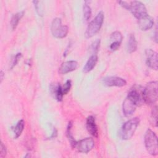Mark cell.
Instances as JSON below:
<instances>
[{"label":"cell","mask_w":158,"mask_h":158,"mask_svg":"<svg viewBox=\"0 0 158 158\" xmlns=\"http://www.w3.org/2000/svg\"><path fill=\"white\" fill-rule=\"evenodd\" d=\"M98 57L97 54H93L92 56H91L89 57L88 60H87L85 65L84 66L83 69V72L84 73H88L94 69V67L96 66L98 62Z\"/></svg>","instance_id":"obj_15"},{"label":"cell","mask_w":158,"mask_h":158,"mask_svg":"<svg viewBox=\"0 0 158 158\" xmlns=\"http://www.w3.org/2000/svg\"><path fill=\"white\" fill-rule=\"evenodd\" d=\"M94 146V141L91 138H86L77 142L76 147L80 152L88 153Z\"/></svg>","instance_id":"obj_8"},{"label":"cell","mask_w":158,"mask_h":158,"mask_svg":"<svg viewBox=\"0 0 158 158\" xmlns=\"http://www.w3.org/2000/svg\"><path fill=\"white\" fill-rule=\"evenodd\" d=\"M0 75H1V81L2 82V80H3V77H4V73H3L2 71H1V74H0Z\"/></svg>","instance_id":"obj_28"},{"label":"cell","mask_w":158,"mask_h":158,"mask_svg":"<svg viewBox=\"0 0 158 158\" xmlns=\"http://www.w3.org/2000/svg\"><path fill=\"white\" fill-rule=\"evenodd\" d=\"M104 19V14L102 11H100L95 18L89 23L86 32L85 36L87 38L93 37L101 29Z\"/></svg>","instance_id":"obj_4"},{"label":"cell","mask_w":158,"mask_h":158,"mask_svg":"<svg viewBox=\"0 0 158 158\" xmlns=\"http://www.w3.org/2000/svg\"><path fill=\"white\" fill-rule=\"evenodd\" d=\"M83 18L85 21H88L91 17V9L88 4V1H85L83 6Z\"/></svg>","instance_id":"obj_21"},{"label":"cell","mask_w":158,"mask_h":158,"mask_svg":"<svg viewBox=\"0 0 158 158\" xmlns=\"http://www.w3.org/2000/svg\"><path fill=\"white\" fill-rule=\"evenodd\" d=\"M157 81H154L147 83L146 86L144 88V102L151 105L154 104L157 100L158 86Z\"/></svg>","instance_id":"obj_2"},{"label":"cell","mask_w":158,"mask_h":158,"mask_svg":"<svg viewBox=\"0 0 158 158\" xmlns=\"http://www.w3.org/2000/svg\"><path fill=\"white\" fill-rule=\"evenodd\" d=\"M78 65V62L75 60H69L64 62L61 64L59 68V73L64 75L73 72L77 69Z\"/></svg>","instance_id":"obj_13"},{"label":"cell","mask_w":158,"mask_h":158,"mask_svg":"<svg viewBox=\"0 0 158 158\" xmlns=\"http://www.w3.org/2000/svg\"><path fill=\"white\" fill-rule=\"evenodd\" d=\"M157 107L156 106L152 109L151 112V120L154 126L157 127Z\"/></svg>","instance_id":"obj_23"},{"label":"cell","mask_w":158,"mask_h":158,"mask_svg":"<svg viewBox=\"0 0 158 158\" xmlns=\"http://www.w3.org/2000/svg\"><path fill=\"white\" fill-rule=\"evenodd\" d=\"M50 88L54 98H55V99L58 101H61L64 96L62 90V86L60 85H51Z\"/></svg>","instance_id":"obj_16"},{"label":"cell","mask_w":158,"mask_h":158,"mask_svg":"<svg viewBox=\"0 0 158 158\" xmlns=\"http://www.w3.org/2000/svg\"><path fill=\"white\" fill-rule=\"evenodd\" d=\"M71 88V81L68 80L66 81L64 85V86L62 87V93L63 94H67L68 93V92L70 91Z\"/></svg>","instance_id":"obj_25"},{"label":"cell","mask_w":158,"mask_h":158,"mask_svg":"<svg viewBox=\"0 0 158 158\" xmlns=\"http://www.w3.org/2000/svg\"><path fill=\"white\" fill-rule=\"evenodd\" d=\"M137 47H138L137 41L136 40V38L134 35L130 34L129 36V38H128L127 45V52L129 53L134 52L135 51H136Z\"/></svg>","instance_id":"obj_17"},{"label":"cell","mask_w":158,"mask_h":158,"mask_svg":"<svg viewBox=\"0 0 158 158\" xmlns=\"http://www.w3.org/2000/svg\"><path fill=\"white\" fill-rule=\"evenodd\" d=\"M139 123V119L138 117H135L125 122L120 131V137L124 140L130 139L133 136Z\"/></svg>","instance_id":"obj_1"},{"label":"cell","mask_w":158,"mask_h":158,"mask_svg":"<svg viewBox=\"0 0 158 158\" xmlns=\"http://www.w3.org/2000/svg\"><path fill=\"white\" fill-rule=\"evenodd\" d=\"M72 127V122H69L68 126H67V136L69 139V141H70V145L71 146L74 148L76 147V144L77 143V142L75 141V139H74V138L73 137L72 133H71V128Z\"/></svg>","instance_id":"obj_20"},{"label":"cell","mask_w":158,"mask_h":158,"mask_svg":"<svg viewBox=\"0 0 158 158\" xmlns=\"http://www.w3.org/2000/svg\"><path fill=\"white\" fill-rule=\"evenodd\" d=\"M144 144L148 153L151 156L158 154L157 138L156 133L151 129H148L144 135Z\"/></svg>","instance_id":"obj_3"},{"label":"cell","mask_w":158,"mask_h":158,"mask_svg":"<svg viewBox=\"0 0 158 158\" xmlns=\"http://www.w3.org/2000/svg\"><path fill=\"white\" fill-rule=\"evenodd\" d=\"M86 127L88 131L93 136L97 137L98 135V127L95 122V118L92 116L89 115L86 118Z\"/></svg>","instance_id":"obj_14"},{"label":"cell","mask_w":158,"mask_h":158,"mask_svg":"<svg viewBox=\"0 0 158 158\" xmlns=\"http://www.w3.org/2000/svg\"><path fill=\"white\" fill-rule=\"evenodd\" d=\"M143 92V87L141 85H135L130 88L127 96L132 99L136 104L137 106H141L144 102Z\"/></svg>","instance_id":"obj_6"},{"label":"cell","mask_w":158,"mask_h":158,"mask_svg":"<svg viewBox=\"0 0 158 158\" xmlns=\"http://www.w3.org/2000/svg\"><path fill=\"white\" fill-rule=\"evenodd\" d=\"M146 56V64L147 65L157 70L158 69V57L157 53L151 49H147L145 51Z\"/></svg>","instance_id":"obj_9"},{"label":"cell","mask_w":158,"mask_h":158,"mask_svg":"<svg viewBox=\"0 0 158 158\" xmlns=\"http://www.w3.org/2000/svg\"><path fill=\"white\" fill-rule=\"evenodd\" d=\"M51 31L54 37L56 38H64L67 35L69 28L67 26L62 24L60 19L55 18L52 22Z\"/></svg>","instance_id":"obj_5"},{"label":"cell","mask_w":158,"mask_h":158,"mask_svg":"<svg viewBox=\"0 0 158 158\" xmlns=\"http://www.w3.org/2000/svg\"><path fill=\"white\" fill-rule=\"evenodd\" d=\"M21 57H22V54H21V53H17V54L15 56L10 69H12L14 66H15V65H17V64L18 63V62L19 61V60L20 59Z\"/></svg>","instance_id":"obj_26"},{"label":"cell","mask_w":158,"mask_h":158,"mask_svg":"<svg viewBox=\"0 0 158 158\" xmlns=\"http://www.w3.org/2000/svg\"><path fill=\"white\" fill-rule=\"evenodd\" d=\"M7 153V150L5 145H4L3 143H1V148H0V157H4L6 156Z\"/></svg>","instance_id":"obj_27"},{"label":"cell","mask_w":158,"mask_h":158,"mask_svg":"<svg viewBox=\"0 0 158 158\" xmlns=\"http://www.w3.org/2000/svg\"><path fill=\"white\" fill-rule=\"evenodd\" d=\"M111 43H121L122 41L123 36L120 31H115L113 32L110 37Z\"/></svg>","instance_id":"obj_22"},{"label":"cell","mask_w":158,"mask_h":158,"mask_svg":"<svg viewBox=\"0 0 158 158\" xmlns=\"http://www.w3.org/2000/svg\"><path fill=\"white\" fill-rule=\"evenodd\" d=\"M138 25L142 31H147L154 25V20L148 14L138 19Z\"/></svg>","instance_id":"obj_11"},{"label":"cell","mask_w":158,"mask_h":158,"mask_svg":"<svg viewBox=\"0 0 158 158\" xmlns=\"http://www.w3.org/2000/svg\"><path fill=\"white\" fill-rule=\"evenodd\" d=\"M23 14H24V12L21 11V12H19L12 15V17L11 18V20H10V25H11V28L13 30H15V28H17L19 21L22 19V17L23 16Z\"/></svg>","instance_id":"obj_18"},{"label":"cell","mask_w":158,"mask_h":158,"mask_svg":"<svg viewBox=\"0 0 158 158\" xmlns=\"http://www.w3.org/2000/svg\"><path fill=\"white\" fill-rule=\"evenodd\" d=\"M136 104L130 98L127 96L122 105V110L123 114L126 117L131 116L136 110Z\"/></svg>","instance_id":"obj_10"},{"label":"cell","mask_w":158,"mask_h":158,"mask_svg":"<svg viewBox=\"0 0 158 158\" xmlns=\"http://www.w3.org/2000/svg\"><path fill=\"white\" fill-rule=\"evenodd\" d=\"M24 126H25V122L23 119L19 120L17 122V125H15V127L14 128V133L15 134V136H14L15 138H17L21 135V134H22V133L23 130Z\"/></svg>","instance_id":"obj_19"},{"label":"cell","mask_w":158,"mask_h":158,"mask_svg":"<svg viewBox=\"0 0 158 158\" xmlns=\"http://www.w3.org/2000/svg\"><path fill=\"white\" fill-rule=\"evenodd\" d=\"M103 83L107 86L122 87L127 85V81L122 78L118 77H107L103 78Z\"/></svg>","instance_id":"obj_12"},{"label":"cell","mask_w":158,"mask_h":158,"mask_svg":"<svg viewBox=\"0 0 158 158\" xmlns=\"http://www.w3.org/2000/svg\"><path fill=\"white\" fill-rule=\"evenodd\" d=\"M128 4V10H130L136 19H138L148 14L144 4L141 2L134 1Z\"/></svg>","instance_id":"obj_7"},{"label":"cell","mask_w":158,"mask_h":158,"mask_svg":"<svg viewBox=\"0 0 158 158\" xmlns=\"http://www.w3.org/2000/svg\"><path fill=\"white\" fill-rule=\"evenodd\" d=\"M99 45H100V40L99 39H97L91 44V45L90 46V49L94 52L93 54H97V53L99 51Z\"/></svg>","instance_id":"obj_24"}]
</instances>
